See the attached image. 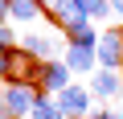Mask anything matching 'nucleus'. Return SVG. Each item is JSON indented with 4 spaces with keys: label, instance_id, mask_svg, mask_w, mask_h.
I'll return each mask as SVG.
<instances>
[{
    "label": "nucleus",
    "instance_id": "14",
    "mask_svg": "<svg viewBox=\"0 0 123 119\" xmlns=\"http://www.w3.org/2000/svg\"><path fill=\"white\" fill-rule=\"evenodd\" d=\"M70 4H74V13H86V8L94 4V0H70Z\"/></svg>",
    "mask_w": 123,
    "mask_h": 119
},
{
    "label": "nucleus",
    "instance_id": "12",
    "mask_svg": "<svg viewBox=\"0 0 123 119\" xmlns=\"http://www.w3.org/2000/svg\"><path fill=\"white\" fill-rule=\"evenodd\" d=\"M8 70H12V49H4V45H0V74L8 78Z\"/></svg>",
    "mask_w": 123,
    "mask_h": 119
},
{
    "label": "nucleus",
    "instance_id": "10",
    "mask_svg": "<svg viewBox=\"0 0 123 119\" xmlns=\"http://www.w3.org/2000/svg\"><path fill=\"white\" fill-rule=\"evenodd\" d=\"M29 119H66V115H62L57 99H49V94H37V99H33V111H29Z\"/></svg>",
    "mask_w": 123,
    "mask_h": 119
},
{
    "label": "nucleus",
    "instance_id": "6",
    "mask_svg": "<svg viewBox=\"0 0 123 119\" xmlns=\"http://www.w3.org/2000/svg\"><path fill=\"white\" fill-rule=\"evenodd\" d=\"M66 37L78 41V45H98V33L90 29V17H86V13H74V17L66 21Z\"/></svg>",
    "mask_w": 123,
    "mask_h": 119
},
{
    "label": "nucleus",
    "instance_id": "3",
    "mask_svg": "<svg viewBox=\"0 0 123 119\" xmlns=\"http://www.w3.org/2000/svg\"><path fill=\"white\" fill-rule=\"evenodd\" d=\"M74 74H94V66H98V53H94V45H78V41H70V49H66V57H62Z\"/></svg>",
    "mask_w": 123,
    "mask_h": 119
},
{
    "label": "nucleus",
    "instance_id": "4",
    "mask_svg": "<svg viewBox=\"0 0 123 119\" xmlns=\"http://www.w3.org/2000/svg\"><path fill=\"white\" fill-rule=\"evenodd\" d=\"M33 86H21V82H8V90H4V103H8V111L17 115V119H25L29 111H33Z\"/></svg>",
    "mask_w": 123,
    "mask_h": 119
},
{
    "label": "nucleus",
    "instance_id": "13",
    "mask_svg": "<svg viewBox=\"0 0 123 119\" xmlns=\"http://www.w3.org/2000/svg\"><path fill=\"white\" fill-rule=\"evenodd\" d=\"M12 41H17V33H12V25H0V45H4V49H8Z\"/></svg>",
    "mask_w": 123,
    "mask_h": 119
},
{
    "label": "nucleus",
    "instance_id": "7",
    "mask_svg": "<svg viewBox=\"0 0 123 119\" xmlns=\"http://www.w3.org/2000/svg\"><path fill=\"white\" fill-rule=\"evenodd\" d=\"M21 49H25V53H33L37 62H53V53H57V49H53V41H49V37H41V33L21 37Z\"/></svg>",
    "mask_w": 123,
    "mask_h": 119
},
{
    "label": "nucleus",
    "instance_id": "16",
    "mask_svg": "<svg viewBox=\"0 0 123 119\" xmlns=\"http://www.w3.org/2000/svg\"><path fill=\"white\" fill-rule=\"evenodd\" d=\"M0 119H17V115L8 111V103H4V99H0Z\"/></svg>",
    "mask_w": 123,
    "mask_h": 119
},
{
    "label": "nucleus",
    "instance_id": "18",
    "mask_svg": "<svg viewBox=\"0 0 123 119\" xmlns=\"http://www.w3.org/2000/svg\"><path fill=\"white\" fill-rule=\"evenodd\" d=\"M0 21H8V0H0Z\"/></svg>",
    "mask_w": 123,
    "mask_h": 119
},
{
    "label": "nucleus",
    "instance_id": "9",
    "mask_svg": "<svg viewBox=\"0 0 123 119\" xmlns=\"http://www.w3.org/2000/svg\"><path fill=\"white\" fill-rule=\"evenodd\" d=\"M41 0H8V21H37Z\"/></svg>",
    "mask_w": 123,
    "mask_h": 119
},
{
    "label": "nucleus",
    "instance_id": "19",
    "mask_svg": "<svg viewBox=\"0 0 123 119\" xmlns=\"http://www.w3.org/2000/svg\"><path fill=\"white\" fill-rule=\"evenodd\" d=\"M53 4H57V0H41V8H53Z\"/></svg>",
    "mask_w": 123,
    "mask_h": 119
},
{
    "label": "nucleus",
    "instance_id": "2",
    "mask_svg": "<svg viewBox=\"0 0 123 119\" xmlns=\"http://www.w3.org/2000/svg\"><path fill=\"white\" fill-rule=\"evenodd\" d=\"M57 107H62L66 119H86V115H90V90H82V86L57 90Z\"/></svg>",
    "mask_w": 123,
    "mask_h": 119
},
{
    "label": "nucleus",
    "instance_id": "15",
    "mask_svg": "<svg viewBox=\"0 0 123 119\" xmlns=\"http://www.w3.org/2000/svg\"><path fill=\"white\" fill-rule=\"evenodd\" d=\"M86 119H123V115H115V111H98V115H86Z\"/></svg>",
    "mask_w": 123,
    "mask_h": 119
},
{
    "label": "nucleus",
    "instance_id": "11",
    "mask_svg": "<svg viewBox=\"0 0 123 119\" xmlns=\"http://www.w3.org/2000/svg\"><path fill=\"white\" fill-rule=\"evenodd\" d=\"M86 17H90V21H107V17H111V0H94V4L86 8Z\"/></svg>",
    "mask_w": 123,
    "mask_h": 119
},
{
    "label": "nucleus",
    "instance_id": "5",
    "mask_svg": "<svg viewBox=\"0 0 123 119\" xmlns=\"http://www.w3.org/2000/svg\"><path fill=\"white\" fill-rule=\"evenodd\" d=\"M37 86H45V90H53V94H57V90H66V86H70V66H66V62H57V57H53V62H45Z\"/></svg>",
    "mask_w": 123,
    "mask_h": 119
},
{
    "label": "nucleus",
    "instance_id": "1",
    "mask_svg": "<svg viewBox=\"0 0 123 119\" xmlns=\"http://www.w3.org/2000/svg\"><path fill=\"white\" fill-rule=\"evenodd\" d=\"M94 53H98V66H103V70H119V66H123V33H119V29H103Z\"/></svg>",
    "mask_w": 123,
    "mask_h": 119
},
{
    "label": "nucleus",
    "instance_id": "17",
    "mask_svg": "<svg viewBox=\"0 0 123 119\" xmlns=\"http://www.w3.org/2000/svg\"><path fill=\"white\" fill-rule=\"evenodd\" d=\"M111 13H115V17H123V0H111Z\"/></svg>",
    "mask_w": 123,
    "mask_h": 119
},
{
    "label": "nucleus",
    "instance_id": "8",
    "mask_svg": "<svg viewBox=\"0 0 123 119\" xmlns=\"http://www.w3.org/2000/svg\"><path fill=\"white\" fill-rule=\"evenodd\" d=\"M119 90H123V74L119 70H98L94 74V94L98 99H115Z\"/></svg>",
    "mask_w": 123,
    "mask_h": 119
}]
</instances>
